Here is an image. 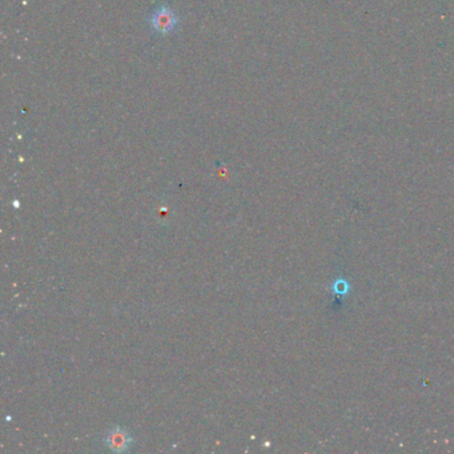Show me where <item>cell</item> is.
<instances>
[{
    "instance_id": "obj_1",
    "label": "cell",
    "mask_w": 454,
    "mask_h": 454,
    "mask_svg": "<svg viewBox=\"0 0 454 454\" xmlns=\"http://www.w3.org/2000/svg\"><path fill=\"white\" fill-rule=\"evenodd\" d=\"M149 26L155 32L160 35L172 33L179 26V17L167 6L158 7L148 17Z\"/></svg>"
},
{
    "instance_id": "obj_2",
    "label": "cell",
    "mask_w": 454,
    "mask_h": 454,
    "mask_svg": "<svg viewBox=\"0 0 454 454\" xmlns=\"http://www.w3.org/2000/svg\"><path fill=\"white\" fill-rule=\"evenodd\" d=\"M105 445L114 452H124L131 445V437L127 430L116 426L107 433Z\"/></svg>"
},
{
    "instance_id": "obj_3",
    "label": "cell",
    "mask_w": 454,
    "mask_h": 454,
    "mask_svg": "<svg viewBox=\"0 0 454 454\" xmlns=\"http://www.w3.org/2000/svg\"><path fill=\"white\" fill-rule=\"evenodd\" d=\"M351 291V282L345 278H337L331 285V292L335 296H348Z\"/></svg>"
}]
</instances>
